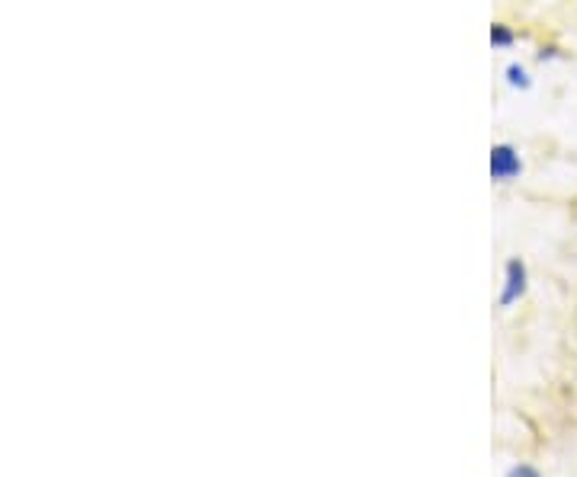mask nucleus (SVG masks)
I'll list each match as a JSON object with an SVG mask.
<instances>
[{"instance_id":"nucleus-1","label":"nucleus","mask_w":577,"mask_h":477,"mask_svg":"<svg viewBox=\"0 0 577 477\" xmlns=\"http://www.w3.org/2000/svg\"><path fill=\"white\" fill-rule=\"evenodd\" d=\"M487 167H491V180H494V183H514V180H520V174H523V157H520V151H517L514 144L501 142L491 147Z\"/></svg>"},{"instance_id":"nucleus-2","label":"nucleus","mask_w":577,"mask_h":477,"mask_svg":"<svg viewBox=\"0 0 577 477\" xmlns=\"http://www.w3.org/2000/svg\"><path fill=\"white\" fill-rule=\"evenodd\" d=\"M529 288V270L527 263L520 260V257H510L507 260V266H504V283H501V295H497V301H501V308H514L523 295H527Z\"/></svg>"},{"instance_id":"nucleus-3","label":"nucleus","mask_w":577,"mask_h":477,"mask_svg":"<svg viewBox=\"0 0 577 477\" xmlns=\"http://www.w3.org/2000/svg\"><path fill=\"white\" fill-rule=\"evenodd\" d=\"M504 77H507V87H514V91H529V87H532V77H529L527 64H520V61L507 64Z\"/></svg>"},{"instance_id":"nucleus-4","label":"nucleus","mask_w":577,"mask_h":477,"mask_svg":"<svg viewBox=\"0 0 577 477\" xmlns=\"http://www.w3.org/2000/svg\"><path fill=\"white\" fill-rule=\"evenodd\" d=\"M514 43H517V33L507 23H494L491 26V46H494V51H507V48H514Z\"/></svg>"},{"instance_id":"nucleus-5","label":"nucleus","mask_w":577,"mask_h":477,"mask_svg":"<svg viewBox=\"0 0 577 477\" xmlns=\"http://www.w3.org/2000/svg\"><path fill=\"white\" fill-rule=\"evenodd\" d=\"M507 477H542L535 468H529V465H517V468H510V475Z\"/></svg>"}]
</instances>
